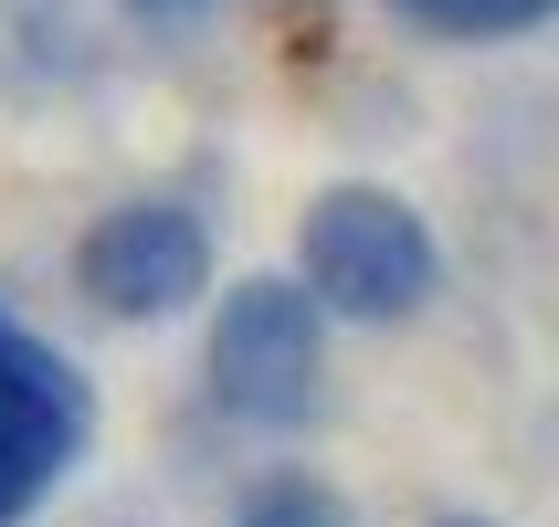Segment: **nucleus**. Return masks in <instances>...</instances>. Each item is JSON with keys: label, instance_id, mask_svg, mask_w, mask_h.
Here are the masks:
<instances>
[{"label": "nucleus", "instance_id": "1", "mask_svg": "<svg viewBox=\"0 0 559 527\" xmlns=\"http://www.w3.org/2000/svg\"><path fill=\"white\" fill-rule=\"evenodd\" d=\"M296 285H307L328 316H359V327H402L423 296H433V232L402 190L338 180L307 201V232H296Z\"/></svg>", "mask_w": 559, "mask_h": 527}, {"label": "nucleus", "instance_id": "2", "mask_svg": "<svg viewBox=\"0 0 559 527\" xmlns=\"http://www.w3.org/2000/svg\"><path fill=\"white\" fill-rule=\"evenodd\" d=\"M328 370V307L296 275H243L212 307V402L233 422H307Z\"/></svg>", "mask_w": 559, "mask_h": 527}, {"label": "nucleus", "instance_id": "3", "mask_svg": "<svg viewBox=\"0 0 559 527\" xmlns=\"http://www.w3.org/2000/svg\"><path fill=\"white\" fill-rule=\"evenodd\" d=\"M212 285V232L180 212V201H127L74 243V296L117 327H148V316H180L190 296Z\"/></svg>", "mask_w": 559, "mask_h": 527}, {"label": "nucleus", "instance_id": "4", "mask_svg": "<svg viewBox=\"0 0 559 527\" xmlns=\"http://www.w3.org/2000/svg\"><path fill=\"white\" fill-rule=\"evenodd\" d=\"M0 411H22L32 433L63 443V454L95 433V391H85V370H74L53 338H32L11 307H0Z\"/></svg>", "mask_w": 559, "mask_h": 527}, {"label": "nucleus", "instance_id": "5", "mask_svg": "<svg viewBox=\"0 0 559 527\" xmlns=\"http://www.w3.org/2000/svg\"><path fill=\"white\" fill-rule=\"evenodd\" d=\"M412 32H443V43H497V32H528L549 22L559 0H391Z\"/></svg>", "mask_w": 559, "mask_h": 527}, {"label": "nucleus", "instance_id": "6", "mask_svg": "<svg viewBox=\"0 0 559 527\" xmlns=\"http://www.w3.org/2000/svg\"><path fill=\"white\" fill-rule=\"evenodd\" d=\"M63 465H74L63 443H43L22 411H0V527H11V517H32V506L53 496V475H63Z\"/></svg>", "mask_w": 559, "mask_h": 527}, {"label": "nucleus", "instance_id": "7", "mask_svg": "<svg viewBox=\"0 0 559 527\" xmlns=\"http://www.w3.org/2000/svg\"><path fill=\"white\" fill-rule=\"evenodd\" d=\"M233 527H348L338 496L317 486V475H264L243 506H233Z\"/></svg>", "mask_w": 559, "mask_h": 527}, {"label": "nucleus", "instance_id": "8", "mask_svg": "<svg viewBox=\"0 0 559 527\" xmlns=\"http://www.w3.org/2000/svg\"><path fill=\"white\" fill-rule=\"evenodd\" d=\"M138 11H148V22H180V11H201V0H138Z\"/></svg>", "mask_w": 559, "mask_h": 527}, {"label": "nucleus", "instance_id": "9", "mask_svg": "<svg viewBox=\"0 0 559 527\" xmlns=\"http://www.w3.org/2000/svg\"><path fill=\"white\" fill-rule=\"evenodd\" d=\"M433 527H486V517H433Z\"/></svg>", "mask_w": 559, "mask_h": 527}]
</instances>
